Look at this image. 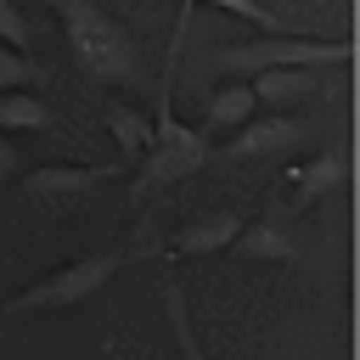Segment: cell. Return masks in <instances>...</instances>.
Here are the masks:
<instances>
[{"label":"cell","instance_id":"6da1fadb","mask_svg":"<svg viewBox=\"0 0 360 360\" xmlns=\"http://www.w3.org/2000/svg\"><path fill=\"white\" fill-rule=\"evenodd\" d=\"M186 11H191V6H180L174 39H169V62H163V84H158V118H152V141H146V152H141V163H135L129 202H146L152 191L197 174V169L214 158V141H208L202 129H191V124L174 118V62H180V39H186Z\"/></svg>","mask_w":360,"mask_h":360},{"label":"cell","instance_id":"7a4b0ae2","mask_svg":"<svg viewBox=\"0 0 360 360\" xmlns=\"http://www.w3.org/2000/svg\"><path fill=\"white\" fill-rule=\"evenodd\" d=\"M62 28H68V51L73 68L90 84H135L141 73V51L129 39V28L101 6V0H51Z\"/></svg>","mask_w":360,"mask_h":360},{"label":"cell","instance_id":"3957f363","mask_svg":"<svg viewBox=\"0 0 360 360\" xmlns=\"http://www.w3.org/2000/svg\"><path fill=\"white\" fill-rule=\"evenodd\" d=\"M349 39H298V34H264V39H231L214 62L225 73H264V68H321V62H349Z\"/></svg>","mask_w":360,"mask_h":360},{"label":"cell","instance_id":"277c9868","mask_svg":"<svg viewBox=\"0 0 360 360\" xmlns=\"http://www.w3.org/2000/svg\"><path fill=\"white\" fill-rule=\"evenodd\" d=\"M124 264H129V253H90V259H73V264H62L56 276H45L39 287L17 292V298L6 304V315H22V309H73V304H84L90 292H101Z\"/></svg>","mask_w":360,"mask_h":360},{"label":"cell","instance_id":"5b68a950","mask_svg":"<svg viewBox=\"0 0 360 360\" xmlns=\"http://www.w3.org/2000/svg\"><path fill=\"white\" fill-rule=\"evenodd\" d=\"M304 141H309L304 118H292V112H264V118H248V124L231 135L225 158H287V152L304 146Z\"/></svg>","mask_w":360,"mask_h":360},{"label":"cell","instance_id":"8992f818","mask_svg":"<svg viewBox=\"0 0 360 360\" xmlns=\"http://www.w3.org/2000/svg\"><path fill=\"white\" fill-rule=\"evenodd\" d=\"M101 180H112V169L107 163H45V169H34L28 180H22V191L28 197H79V191H96Z\"/></svg>","mask_w":360,"mask_h":360},{"label":"cell","instance_id":"52a82bcc","mask_svg":"<svg viewBox=\"0 0 360 360\" xmlns=\"http://www.w3.org/2000/svg\"><path fill=\"white\" fill-rule=\"evenodd\" d=\"M248 219L236 214V208H225V214H202L197 225H186V231H174V242H169V253L180 259V253H225L231 242H236V231H242Z\"/></svg>","mask_w":360,"mask_h":360},{"label":"cell","instance_id":"ba28073f","mask_svg":"<svg viewBox=\"0 0 360 360\" xmlns=\"http://www.w3.org/2000/svg\"><path fill=\"white\" fill-rule=\"evenodd\" d=\"M349 180V152L343 146H326L315 163H304V169H292V202L298 208H309L315 197H326V191H338Z\"/></svg>","mask_w":360,"mask_h":360},{"label":"cell","instance_id":"9c48e42d","mask_svg":"<svg viewBox=\"0 0 360 360\" xmlns=\"http://www.w3.org/2000/svg\"><path fill=\"white\" fill-rule=\"evenodd\" d=\"M248 90H253V101H264L270 112H281V107L315 96V73L309 68H264V73H253Z\"/></svg>","mask_w":360,"mask_h":360},{"label":"cell","instance_id":"30bf717a","mask_svg":"<svg viewBox=\"0 0 360 360\" xmlns=\"http://www.w3.org/2000/svg\"><path fill=\"white\" fill-rule=\"evenodd\" d=\"M242 259H292L298 253V242H292V231L276 219V214H264L259 225H242L236 231V242H231Z\"/></svg>","mask_w":360,"mask_h":360},{"label":"cell","instance_id":"8fae6325","mask_svg":"<svg viewBox=\"0 0 360 360\" xmlns=\"http://www.w3.org/2000/svg\"><path fill=\"white\" fill-rule=\"evenodd\" d=\"M101 118H107V129H112L118 152H124L129 163H141V152H146V141H152V118H146L141 107H129V101H107V107H101Z\"/></svg>","mask_w":360,"mask_h":360},{"label":"cell","instance_id":"7c38bea8","mask_svg":"<svg viewBox=\"0 0 360 360\" xmlns=\"http://www.w3.org/2000/svg\"><path fill=\"white\" fill-rule=\"evenodd\" d=\"M253 90L248 84H225V90H214L208 96V112H202V135H214V129H242L248 118H253Z\"/></svg>","mask_w":360,"mask_h":360},{"label":"cell","instance_id":"4fadbf2b","mask_svg":"<svg viewBox=\"0 0 360 360\" xmlns=\"http://www.w3.org/2000/svg\"><path fill=\"white\" fill-rule=\"evenodd\" d=\"M51 107L28 90H0V129H45Z\"/></svg>","mask_w":360,"mask_h":360},{"label":"cell","instance_id":"5bb4252c","mask_svg":"<svg viewBox=\"0 0 360 360\" xmlns=\"http://www.w3.org/2000/svg\"><path fill=\"white\" fill-rule=\"evenodd\" d=\"M163 304H169V326H174L180 360H208V354L197 349V332H191V315H186V292H180V281H174V276L163 281Z\"/></svg>","mask_w":360,"mask_h":360},{"label":"cell","instance_id":"9a60e30c","mask_svg":"<svg viewBox=\"0 0 360 360\" xmlns=\"http://www.w3.org/2000/svg\"><path fill=\"white\" fill-rule=\"evenodd\" d=\"M34 79H39V62L0 45V90H22V84H34Z\"/></svg>","mask_w":360,"mask_h":360},{"label":"cell","instance_id":"2e32d148","mask_svg":"<svg viewBox=\"0 0 360 360\" xmlns=\"http://www.w3.org/2000/svg\"><path fill=\"white\" fill-rule=\"evenodd\" d=\"M180 6H191V0H180ZM219 11H236V17H248V22H259V28H270V34H281V17L264 6V0H214Z\"/></svg>","mask_w":360,"mask_h":360},{"label":"cell","instance_id":"e0dca14e","mask_svg":"<svg viewBox=\"0 0 360 360\" xmlns=\"http://www.w3.org/2000/svg\"><path fill=\"white\" fill-rule=\"evenodd\" d=\"M0 39H6V51H17V45H28V17L11 6V0H0Z\"/></svg>","mask_w":360,"mask_h":360},{"label":"cell","instance_id":"ac0fdd59","mask_svg":"<svg viewBox=\"0 0 360 360\" xmlns=\"http://www.w3.org/2000/svg\"><path fill=\"white\" fill-rule=\"evenodd\" d=\"M22 169V158H17V146L6 141V129H0V174H17Z\"/></svg>","mask_w":360,"mask_h":360}]
</instances>
